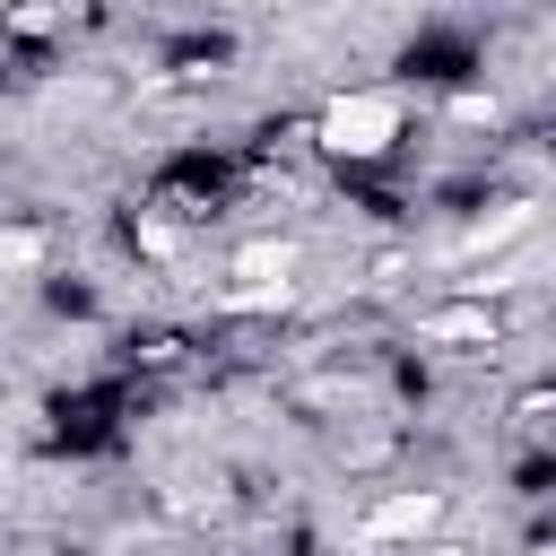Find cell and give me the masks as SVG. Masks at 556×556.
<instances>
[{"label":"cell","instance_id":"obj_2","mask_svg":"<svg viewBox=\"0 0 556 556\" xmlns=\"http://www.w3.org/2000/svg\"><path fill=\"white\" fill-rule=\"evenodd\" d=\"M434 521H443V495H434V486H400V495H382V504L356 521V539H365V547H391V539H426Z\"/></svg>","mask_w":556,"mask_h":556},{"label":"cell","instance_id":"obj_4","mask_svg":"<svg viewBox=\"0 0 556 556\" xmlns=\"http://www.w3.org/2000/svg\"><path fill=\"white\" fill-rule=\"evenodd\" d=\"M417 330H426V339H478V348H486V339H495V313H486V304H443V313H426Z\"/></svg>","mask_w":556,"mask_h":556},{"label":"cell","instance_id":"obj_1","mask_svg":"<svg viewBox=\"0 0 556 556\" xmlns=\"http://www.w3.org/2000/svg\"><path fill=\"white\" fill-rule=\"evenodd\" d=\"M400 130H408V96H400V87H348V96H330L321 122H313V139H321L330 156H348V165L391 156Z\"/></svg>","mask_w":556,"mask_h":556},{"label":"cell","instance_id":"obj_3","mask_svg":"<svg viewBox=\"0 0 556 556\" xmlns=\"http://www.w3.org/2000/svg\"><path fill=\"white\" fill-rule=\"evenodd\" d=\"M235 278H243L252 295H287V278H295V243H252V252L235 261Z\"/></svg>","mask_w":556,"mask_h":556},{"label":"cell","instance_id":"obj_6","mask_svg":"<svg viewBox=\"0 0 556 556\" xmlns=\"http://www.w3.org/2000/svg\"><path fill=\"white\" fill-rule=\"evenodd\" d=\"M530 556H556V539H539V547H530Z\"/></svg>","mask_w":556,"mask_h":556},{"label":"cell","instance_id":"obj_5","mask_svg":"<svg viewBox=\"0 0 556 556\" xmlns=\"http://www.w3.org/2000/svg\"><path fill=\"white\" fill-rule=\"evenodd\" d=\"M35 261H43V226H0V278H17Z\"/></svg>","mask_w":556,"mask_h":556}]
</instances>
